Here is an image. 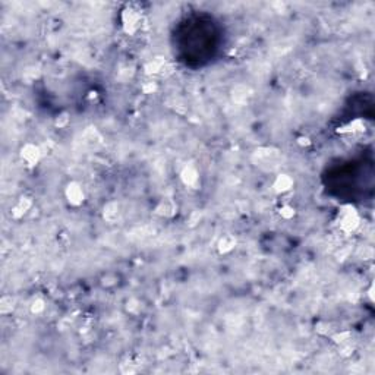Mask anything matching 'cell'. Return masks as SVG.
<instances>
[{"label": "cell", "mask_w": 375, "mask_h": 375, "mask_svg": "<svg viewBox=\"0 0 375 375\" xmlns=\"http://www.w3.org/2000/svg\"><path fill=\"white\" fill-rule=\"evenodd\" d=\"M337 223L343 233H355L361 226V214L353 205H344L338 211Z\"/></svg>", "instance_id": "1"}, {"label": "cell", "mask_w": 375, "mask_h": 375, "mask_svg": "<svg viewBox=\"0 0 375 375\" xmlns=\"http://www.w3.org/2000/svg\"><path fill=\"white\" fill-rule=\"evenodd\" d=\"M141 12L138 9H134V7H128L123 10L122 13V25H123V30L126 34L132 36L135 34L141 27Z\"/></svg>", "instance_id": "2"}, {"label": "cell", "mask_w": 375, "mask_h": 375, "mask_svg": "<svg viewBox=\"0 0 375 375\" xmlns=\"http://www.w3.org/2000/svg\"><path fill=\"white\" fill-rule=\"evenodd\" d=\"M21 160L28 166V167H34L40 163L41 160V150L38 145L33 144V142H27L22 148H21Z\"/></svg>", "instance_id": "3"}, {"label": "cell", "mask_w": 375, "mask_h": 375, "mask_svg": "<svg viewBox=\"0 0 375 375\" xmlns=\"http://www.w3.org/2000/svg\"><path fill=\"white\" fill-rule=\"evenodd\" d=\"M65 198L66 201L74 205V207H79L84 204L85 201V192H84V188L81 187V184L72 181L69 182L66 188H65Z\"/></svg>", "instance_id": "4"}, {"label": "cell", "mask_w": 375, "mask_h": 375, "mask_svg": "<svg viewBox=\"0 0 375 375\" xmlns=\"http://www.w3.org/2000/svg\"><path fill=\"white\" fill-rule=\"evenodd\" d=\"M181 181L184 182V185L188 188H196L199 184V172L195 166L189 164L185 166L181 172Z\"/></svg>", "instance_id": "5"}, {"label": "cell", "mask_w": 375, "mask_h": 375, "mask_svg": "<svg viewBox=\"0 0 375 375\" xmlns=\"http://www.w3.org/2000/svg\"><path fill=\"white\" fill-rule=\"evenodd\" d=\"M293 185H295L293 178L290 175H287V173H281V175H279L276 178V181L273 184V189L277 193H286V192H289L293 188Z\"/></svg>", "instance_id": "6"}, {"label": "cell", "mask_w": 375, "mask_h": 375, "mask_svg": "<svg viewBox=\"0 0 375 375\" xmlns=\"http://www.w3.org/2000/svg\"><path fill=\"white\" fill-rule=\"evenodd\" d=\"M31 205H33V199L30 196H21L18 199L16 205H13V208H12V217H15V219L24 217L28 213V210L31 208Z\"/></svg>", "instance_id": "7"}, {"label": "cell", "mask_w": 375, "mask_h": 375, "mask_svg": "<svg viewBox=\"0 0 375 375\" xmlns=\"http://www.w3.org/2000/svg\"><path fill=\"white\" fill-rule=\"evenodd\" d=\"M120 216V207L116 201H110L103 208V217L109 223H114Z\"/></svg>", "instance_id": "8"}, {"label": "cell", "mask_w": 375, "mask_h": 375, "mask_svg": "<svg viewBox=\"0 0 375 375\" xmlns=\"http://www.w3.org/2000/svg\"><path fill=\"white\" fill-rule=\"evenodd\" d=\"M236 243H237V240H236L233 234H223L220 237L219 243H217V249H219L220 254H230L236 248Z\"/></svg>", "instance_id": "9"}, {"label": "cell", "mask_w": 375, "mask_h": 375, "mask_svg": "<svg viewBox=\"0 0 375 375\" xmlns=\"http://www.w3.org/2000/svg\"><path fill=\"white\" fill-rule=\"evenodd\" d=\"M157 214L158 216H163V217H173L178 211V205L172 201V199H163L157 208H155Z\"/></svg>", "instance_id": "10"}, {"label": "cell", "mask_w": 375, "mask_h": 375, "mask_svg": "<svg viewBox=\"0 0 375 375\" xmlns=\"http://www.w3.org/2000/svg\"><path fill=\"white\" fill-rule=\"evenodd\" d=\"M164 65H166V60H164V59L155 57V59L150 60V62L145 65V72H147L148 75H151V74H158L160 71H163Z\"/></svg>", "instance_id": "11"}, {"label": "cell", "mask_w": 375, "mask_h": 375, "mask_svg": "<svg viewBox=\"0 0 375 375\" xmlns=\"http://www.w3.org/2000/svg\"><path fill=\"white\" fill-rule=\"evenodd\" d=\"M365 131V123L362 120H353L352 123H349L347 126L341 128L338 132L341 134H356V132H364Z\"/></svg>", "instance_id": "12"}, {"label": "cell", "mask_w": 375, "mask_h": 375, "mask_svg": "<svg viewBox=\"0 0 375 375\" xmlns=\"http://www.w3.org/2000/svg\"><path fill=\"white\" fill-rule=\"evenodd\" d=\"M13 299H12V296H3L1 298V302H0V311H1V314H9V312H12V309H13Z\"/></svg>", "instance_id": "13"}, {"label": "cell", "mask_w": 375, "mask_h": 375, "mask_svg": "<svg viewBox=\"0 0 375 375\" xmlns=\"http://www.w3.org/2000/svg\"><path fill=\"white\" fill-rule=\"evenodd\" d=\"M46 309V303H44V300L43 299H34L33 300V303H31V312L33 314H41L43 311Z\"/></svg>", "instance_id": "14"}, {"label": "cell", "mask_w": 375, "mask_h": 375, "mask_svg": "<svg viewBox=\"0 0 375 375\" xmlns=\"http://www.w3.org/2000/svg\"><path fill=\"white\" fill-rule=\"evenodd\" d=\"M295 214H296L295 208H293L292 205H289V204L283 205V207L280 208V216L283 217V219H286V220L293 219V217H295Z\"/></svg>", "instance_id": "15"}, {"label": "cell", "mask_w": 375, "mask_h": 375, "mask_svg": "<svg viewBox=\"0 0 375 375\" xmlns=\"http://www.w3.org/2000/svg\"><path fill=\"white\" fill-rule=\"evenodd\" d=\"M69 122H71L69 114H68V113H60V114L57 116V119H56V126H57V128H65V126H68Z\"/></svg>", "instance_id": "16"}]
</instances>
